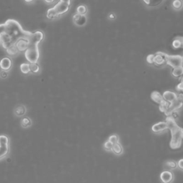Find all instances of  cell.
Masks as SVG:
<instances>
[{
  "mask_svg": "<svg viewBox=\"0 0 183 183\" xmlns=\"http://www.w3.org/2000/svg\"><path fill=\"white\" fill-rule=\"evenodd\" d=\"M4 24L6 29L0 36V43L6 49L14 45L18 40L27 39L32 33L31 32L24 30L19 22L14 19L7 20Z\"/></svg>",
  "mask_w": 183,
  "mask_h": 183,
  "instance_id": "cell-1",
  "label": "cell"
},
{
  "mask_svg": "<svg viewBox=\"0 0 183 183\" xmlns=\"http://www.w3.org/2000/svg\"><path fill=\"white\" fill-rule=\"evenodd\" d=\"M171 140H170V146L172 150L179 149L182 145L183 140V128L178 126L176 129L172 130Z\"/></svg>",
  "mask_w": 183,
  "mask_h": 183,
  "instance_id": "cell-2",
  "label": "cell"
},
{
  "mask_svg": "<svg viewBox=\"0 0 183 183\" xmlns=\"http://www.w3.org/2000/svg\"><path fill=\"white\" fill-rule=\"evenodd\" d=\"M25 58L29 63H37L39 59L38 47H29L25 51Z\"/></svg>",
  "mask_w": 183,
  "mask_h": 183,
  "instance_id": "cell-3",
  "label": "cell"
},
{
  "mask_svg": "<svg viewBox=\"0 0 183 183\" xmlns=\"http://www.w3.org/2000/svg\"><path fill=\"white\" fill-rule=\"evenodd\" d=\"M44 38V34L41 31L35 32L31 33L27 38L29 47H38V44L42 41Z\"/></svg>",
  "mask_w": 183,
  "mask_h": 183,
  "instance_id": "cell-4",
  "label": "cell"
},
{
  "mask_svg": "<svg viewBox=\"0 0 183 183\" xmlns=\"http://www.w3.org/2000/svg\"><path fill=\"white\" fill-rule=\"evenodd\" d=\"M166 64L172 67V69L182 66V57L180 55H167Z\"/></svg>",
  "mask_w": 183,
  "mask_h": 183,
  "instance_id": "cell-5",
  "label": "cell"
},
{
  "mask_svg": "<svg viewBox=\"0 0 183 183\" xmlns=\"http://www.w3.org/2000/svg\"><path fill=\"white\" fill-rule=\"evenodd\" d=\"M70 5L68 4L64 3V2H59L57 4H55L54 7H52V9L54 11L55 13L57 15V17L59 16V15L63 14L66 13L69 11Z\"/></svg>",
  "mask_w": 183,
  "mask_h": 183,
  "instance_id": "cell-6",
  "label": "cell"
},
{
  "mask_svg": "<svg viewBox=\"0 0 183 183\" xmlns=\"http://www.w3.org/2000/svg\"><path fill=\"white\" fill-rule=\"evenodd\" d=\"M167 54L164 53L162 52H158L156 54H155L154 58V64L155 66L160 67L163 66L164 64H166V59H167Z\"/></svg>",
  "mask_w": 183,
  "mask_h": 183,
  "instance_id": "cell-7",
  "label": "cell"
},
{
  "mask_svg": "<svg viewBox=\"0 0 183 183\" xmlns=\"http://www.w3.org/2000/svg\"><path fill=\"white\" fill-rule=\"evenodd\" d=\"M162 97H163V99L165 101H166L169 103H172L173 102L175 99H177V94L174 92L169 91V90H167L163 92L162 94Z\"/></svg>",
  "mask_w": 183,
  "mask_h": 183,
  "instance_id": "cell-8",
  "label": "cell"
},
{
  "mask_svg": "<svg viewBox=\"0 0 183 183\" xmlns=\"http://www.w3.org/2000/svg\"><path fill=\"white\" fill-rule=\"evenodd\" d=\"M173 177L174 176L172 172L169 171V170L162 172L160 175V179L163 183H170L173 180Z\"/></svg>",
  "mask_w": 183,
  "mask_h": 183,
  "instance_id": "cell-9",
  "label": "cell"
},
{
  "mask_svg": "<svg viewBox=\"0 0 183 183\" xmlns=\"http://www.w3.org/2000/svg\"><path fill=\"white\" fill-rule=\"evenodd\" d=\"M73 21L74 24L77 25V26L82 27L86 24L87 17L85 15H80L77 13L73 16Z\"/></svg>",
  "mask_w": 183,
  "mask_h": 183,
  "instance_id": "cell-10",
  "label": "cell"
},
{
  "mask_svg": "<svg viewBox=\"0 0 183 183\" xmlns=\"http://www.w3.org/2000/svg\"><path fill=\"white\" fill-rule=\"evenodd\" d=\"M15 46L17 47V49L19 50V52H24L28 49L29 44L27 39H21L18 40L15 44Z\"/></svg>",
  "mask_w": 183,
  "mask_h": 183,
  "instance_id": "cell-11",
  "label": "cell"
},
{
  "mask_svg": "<svg viewBox=\"0 0 183 183\" xmlns=\"http://www.w3.org/2000/svg\"><path fill=\"white\" fill-rule=\"evenodd\" d=\"M167 129V125L166 122H160L157 123L155 124L152 127V130L155 133H159L164 130Z\"/></svg>",
  "mask_w": 183,
  "mask_h": 183,
  "instance_id": "cell-12",
  "label": "cell"
},
{
  "mask_svg": "<svg viewBox=\"0 0 183 183\" xmlns=\"http://www.w3.org/2000/svg\"><path fill=\"white\" fill-rule=\"evenodd\" d=\"M12 67V60L9 57H4L0 61V68L4 71H7Z\"/></svg>",
  "mask_w": 183,
  "mask_h": 183,
  "instance_id": "cell-13",
  "label": "cell"
},
{
  "mask_svg": "<svg viewBox=\"0 0 183 183\" xmlns=\"http://www.w3.org/2000/svg\"><path fill=\"white\" fill-rule=\"evenodd\" d=\"M150 97H151L152 101L158 104H160L162 102L165 101L163 97H162V94L157 91L152 92L151 93V95H150Z\"/></svg>",
  "mask_w": 183,
  "mask_h": 183,
  "instance_id": "cell-14",
  "label": "cell"
},
{
  "mask_svg": "<svg viewBox=\"0 0 183 183\" xmlns=\"http://www.w3.org/2000/svg\"><path fill=\"white\" fill-rule=\"evenodd\" d=\"M166 123L167 125V129H169L170 131H172V130L176 129L177 127H178V125H177L176 122H175V119L171 116L167 117Z\"/></svg>",
  "mask_w": 183,
  "mask_h": 183,
  "instance_id": "cell-15",
  "label": "cell"
},
{
  "mask_svg": "<svg viewBox=\"0 0 183 183\" xmlns=\"http://www.w3.org/2000/svg\"><path fill=\"white\" fill-rule=\"evenodd\" d=\"M172 46L175 49H178L183 47V37H176L172 41Z\"/></svg>",
  "mask_w": 183,
  "mask_h": 183,
  "instance_id": "cell-16",
  "label": "cell"
},
{
  "mask_svg": "<svg viewBox=\"0 0 183 183\" xmlns=\"http://www.w3.org/2000/svg\"><path fill=\"white\" fill-rule=\"evenodd\" d=\"M172 75L174 77H180L183 75V65L172 70Z\"/></svg>",
  "mask_w": 183,
  "mask_h": 183,
  "instance_id": "cell-17",
  "label": "cell"
},
{
  "mask_svg": "<svg viewBox=\"0 0 183 183\" xmlns=\"http://www.w3.org/2000/svg\"><path fill=\"white\" fill-rule=\"evenodd\" d=\"M164 0H143L145 4L149 7H157Z\"/></svg>",
  "mask_w": 183,
  "mask_h": 183,
  "instance_id": "cell-18",
  "label": "cell"
},
{
  "mask_svg": "<svg viewBox=\"0 0 183 183\" xmlns=\"http://www.w3.org/2000/svg\"><path fill=\"white\" fill-rule=\"evenodd\" d=\"M9 152V145H0V159L3 158Z\"/></svg>",
  "mask_w": 183,
  "mask_h": 183,
  "instance_id": "cell-19",
  "label": "cell"
},
{
  "mask_svg": "<svg viewBox=\"0 0 183 183\" xmlns=\"http://www.w3.org/2000/svg\"><path fill=\"white\" fill-rule=\"evenodd\" d=\"M172 6L175 10L181 9L183 7V1L182 0H173Z\"/></svg>",
  "mask_w": 183,
  "mask_h": 183,
  "instance_id": "cell-20",
  "label": "cell"
},
{
  "mask_svg": "<svg viewBox=\"0 0 183 183\" xmlns=\"http://www.w3.org/2000/svg\"><path fill=\"white\" fill-rule=\"evenodd\" d=\"M170 104L169 103V102H167L166 101L162 102L161 104H159V109L160 110V112H163V113L165 114L166 113L170 107Z\"/></svg>",
  "mask_w": 183,
  "mask_h": 183,
  "instance_id": "cell-21",
  "label": "cell"
},
{
  "mask_svg": "<svg viewBox=\"0 0 183 183\" xmlns=\"http://www.w3.org/2000/svg\"><path fill=\"white\" fill-rule=\"evenodd\" d=\"M112 150L113 151L114 154L120 155V154L122 153V152H123V148H122L121 145H120L118 142V143L113 145V147H112Z\"/></svg>",
  "mask_w": 183,
  "mask_h": 183,
  "instance_id": "cell-22",
  "label": "cell"
},
{
  "mask_svg": "<svg viewBox=\"0 0 183 183\" xmlns=\"http://www.w3.org/2000/svg\"><path fill=\"white\" fill-rule=\"evenodd\" d=\"M77 13L80 15H85L87 13V8L84 5H79L77 8Z\"/></svg>",
  "mask_w": 183,
  "mask_h": 183,
  "instance_id": "cell-23",
  "label": "cell"
},
{
  "mask_svg": "<svg viewBox=\"0 0 183 183\" xmlns=\"http://www.w3.org/2000/svg\"><path fill=\"white\" fill-rule=\"evenodd\" d=\"M20 69L22 73L24 74H27L29 73L30 72V69H29V64L28 63H23L20 65Z\"/></svg>",
  "mask_w": 183,
  "mask_h": 183,
  "instance_id": "cell-24",
  "label": "cell"
},
{
  "mask_svg": "<svg viewBox=\"0 0 183 183\" xmlns=\"http://www.w3.org/2000/svg\"><path fill=\"white\" fill-rule=\"evenodd\" d=\"M7 52L8 53L9 55H15L17 54L19 52V50L17 49V47L15 46V44L13 45V46L9 47L8 49H7Z\"/></svg>",
  "mask_w": 183,
  "mask_h": 183,
  "instance_id": "cell-25",
  "label": "cell"
},
{
  "mask_svg": "<svg viewBox=\"0 0 183 183\" xmlns=\"http://www.w3.org/2000/svg\"><path fill=\"white\" fill-rule=\"evenodd\" d=\"M29 69L30 72H34V73H37V72H38L39 71V67L37 63H30Z\"/></svg>",
  "mask_w": 183,
  "mask_h": 183,
  "instance_id": "cell-26",
  "label": "cell"
},
{
  "mask_svg": "<svg viewBox=\"0 0 183 183\" xmlns=\"http://www.w3.org/2000/svg\"><path fill=\"white\" fill-rule=\"evenodd\" d=\"M0 145H9V138L5 135L0 136Z\"/></svg>",
  "mask_w": 183,
  "mask_h": 183,
  "instance_id": "cell-27",
  "label": "cell"
},
{
  "mask_svg": "<svg viewBox=\"0 0 183 183\" xmlns=\"http://www.w3.org/2000/svg\"><path fill=\"white\" fill-rule=\"evenodd\" d=\"M47 18H49V19H53V18H55V17H57V15L54 12L53 9L50 8L48 9V11H47Z\"/></svg>",
  "mask_w": 183,
  "mask_h": 183,
  "instance_id": "cell-28",
  "label": "cell"
},
{
  "mask_svg": "<svg viewBox=\"0 0 183 183\" xmlns=\"http://www.w3.org/2000/svg\"><path fill=\"white\" fill-rule=\"evenodd\" d=\"M165 165H166V166L168 167L169 169L174 170L177 167V164L174 161H169V162H167L166 163H165Z\"/></svg>",
  "mask_w": 183,
  "mask_h": 183,
  "instance_id": "cell-29",
  "label": "cell"
},
{
  "mask_svg": "<svg viewBox=\"0 0 183 183\" xmlns=\"http://www.w3.org/2000/svg\"><path fill=\"white\" fill-rule=\"evenodd\" d=\"M109 141L110 142H112V143L113 145L117 144L119 142V137H118V136H117V135H111V136H110L109 138Z\"/></svg>",
  "mask_w": 183,
  "mask_h": 183,
  "instance_id": "cell-30",
  "label": "cell"
},
{
  "mask_svg": "<svg viewBox=\"0 0 183 183\" xmlns=\"http://www.w3.org/2000/svg\"><path fill=\"white\" fill-rule=\"evenodd\" d=\"M154 58H155V54H150L147 56V62L150 64H154Z\"/></svg>",
  "mask_w": 183,
  "mask_h": 183,
  "instance_id": "cell-31",
  "label": "cell"
},
{
  "mask_svg": "<svg viewBox=\"0 0 183 183\" xmlns=\"http://www.w3.org/2000/svg\"><path fill=\"white\" fill-rule=\"evenodd\" d=\"M176 89L178 92H182L183 93V77L180 79V82L176 86Z\"/></svg>",
  "mask_w": 183,
  "mask_h": 183,
  "instance_id": "cell-32",
  "label": "cell"
},
{
  "mask_svg": "<svg viewBox=\"0 0 183 183\" xmlns=\"http://www.w3.org/2000/svg\"><path fill=\"white\" fill-rule=\"evenodd\" d=\"M112 147H113V144L112 143V142H110L109 140L108 141H107L106 142L104 143V148L107 150H112Z\"/></svg>",
  "mask_w": 183,
  "mask_h": 183,
  "instance_id": "cell-33",
  "label": "cell"
},
{
  "mask_svg": "<svg viewBox=\"0 0 183 183\" xmlns=\"http://www.w3.org/2000/svg\"><path fill=\"white\" fill-rule=\"evenodd\" d=\"M22 125H23L24 127H28L29 125H30V120L28 118H24L22 119Z\"/></svg>",
  "mask_w": 183,
  "mask_h": 183,
  "instance_id": "cell-34",
  "label": "cell"
},
{
  "mask_svg": "<svg viewBox=\"0 0 183 183\" xmlns=\"http://www.w3.org/2000/svg\"><path fill=\"white\" fill-rule=\"evenodd\" d=\"M5 29H6V25H5V24L4 23L0 24V36L5 32Z\"/></svg>",
  "mask_w": 183,
  "mask_h": 183,
  "instance_id": "cell-35",
  "label": "cell"
},
{
  "mask_svg": "<svg viewBox=\"0 0 183 183\" xmlns=\"http://www.w3.org/2000/svg\"><path fill=\"white\" fill-rule=\"evenodd\" d=\"M108 18L110 20H113L116 19V14H115L114 12H111V13L109 14V16H108Z\"/></svg>",
  "mask_w": 183,
  "mask_h": 183,
  "instance_id": "cell-36",
  "label": "cell"
},
{
  "mask_svg": "<svg viewBox=\"0 0 183 183\" xmlns=\"http://www.w3.org/2000/svg\"><path fill=\"white\" fill-rule=\"evenodd\" d=\"M177 99L180 100V102H183V93L180 92V93H179V94H177Z\"/></svg>",
  "mask_w": 183,
  "mask_h": 183,
  "instance_id": "cell-37",
  "label": "cell"
},
{
  "mask_svg": "<svg viewBox=\"0 0 183 183\" xmlns=\"http://www.w3.org/2000/svg\"><path fill=\"white\" fill-rule=\"evenodd\" d=\"M177 166L180 169H181L183 170V159H181L179 160L178 162H177Z\"/></svg>",
  "mask_w": 183,
  "mask_h": 183,
  "instance_id": "cell-38",
  "label": "cell"
},
{
  "mask_svg": "<svg viewBox=\"0 0 183 183\" xmlns=\"http://www.w3.org/2000/svg\"><path fill=\"white\" fill-rule=\"evenodd\" d=\"M60 2H64V3H66V4H68L69 5H70V4H71V0H60Z\"/></svg>",
  "mask_w": 183,
  "mask_h": 183,
  "instance_id": "cell-39",
  "label": "cell"
},
{
  "mask_svg": "<svg viewBox=\"0 0 183 183\" xmlns=\"http://www.w3.org/2000/svg\"><path fill=\"white\" fill-rule=\"evenodd\" d=\"M44 1L46 2L47 3H48V4H52V3H53L55 0H44Z\"/></svg>",
  "mask_w": 183,
  "mask_h": 183,
  "instance_id": "cell-40",
  "label": "cell"
},
{
  "mask_svg": "<svg viewBox=\"0 0 183 183\" xmlns=\"http://www.w3.org/2000/svg\"><path fill=\"white\" fill-rule=\"evenodd\" d=\"M5 73H6V72L3 71V72H2V73L1 74V76H2V77H3V78H5V77H6L7 75V74H6V75H5Z\"/></svg>",
  "mask_w": 183,
  "mask_h": 183,
  "instance_id": "cell-41",
  "label": "cell"
},
{
  "mask_svg": "<svg viewBox=\"0 0 183 183\" xmlns=\"http://www.w3.org/2000/svg\"><path fill=\"white\" fill-rule=\"evenodd\" d=\"M24 1L27 2H31L33 1V0H24Z\"/></svg>",
  "mask_w": 183,
  "mask_h": 183,
  "instance_id": "cell-42",
  "label": "cell"
},
{
  "mask_svg": "<svg viewBox=\"0 0 183 183\" xmlns=\"http://www.w3.org/2000/svg\"><path fill=\"white\" fill-rule=\"evenodd\" d=\"M182 62H183V56H182Z\"/></svg>",
  "mask_w": 183,
  "mask_h": 183,
  "instance_id": "cell-43",
  "label": "cell"
}]
</instances>
